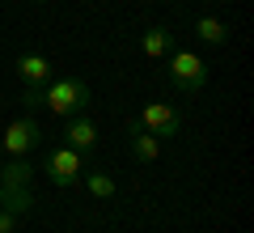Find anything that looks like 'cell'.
I'll list each match as a JSON object with an SVG mask.
<instances>
[{
  "label": "cell",
  "instance_id": "obj_11",
  "mask_svg": "<svg viewBox=\"0 0 254 233\" xmlns=\"http://www.w3.org/2000/svg\"><path fill=\"white\" fill-rule=\"evenodd\" d=\"M195 38H199V43H208V47L229 43V21H225V17H216V13H208V17L195 21Z\"/></svg>",
  "mask_w": 254,
  "mask_h": 233
},
{
  "label": "cell",
  "instance_id": "obj_7",
  "mask_svg": "<svg viewBox=\"0 0 254 233\" xmlns=\"http://www.w3.org/2000/svg\"><path fill=\"white\" fill-rule=\"evenodd\" d=\"M64 144H68V149H76V153H89V149H98V123H93L89 115H76V119H68V127H64Z\"/></svg>",
  "mask_w": 254,
  "mask_h": 233
},
{
  "label": "cell",
  "instance_id": "obj_5",
  "mask_svg": "<svg viewBox=\"0 0 254 233\" xmlns=\"http://www.w3.org/2000/svg\"><path fill=\"white\" fill-rule=\"evenodd\" d=\"M43 144V127H38L34 115H21L13 119L9 127H4V136H0V157H26L30 149H38Z\"/></svg>",
  "mask_w": 254,
  "mask_h": 233
},
{
  "label": "cell",
  "instance_id": "obj_1",
  "mask_svg": "<svg viewBox=\"0 0 254 233\" xmlns=\"http://www.w3.org/2000/svg\"><path fill=\"white\" fill-rule=\"evenodd\" d=\"M38 106L51 110L55 119H76L93 106V89L81 77H60V81L51 77L47 85H38Z\"/></svg>",
  "mask_w": 254,
  "mask_h": 233
},
{
  "label": "cell",
  "instance_id": "obj_13",
  "mask_svg": "<svg viewBox=\"0 0 254 233\" xmlns=\"http://www.w3.org/2000/svg\"><path fill=\"white\" fill-rule=\"evenodd\" d=\"M13 229H17V216L9 208H0V233H13Z\"/></svg>",
  "mask_w": 254,
  "mask_h": 233
},
{
  "label": "cell",
  "instance_id": "obj_8",
  "mask_svg": "<svg viewBox=\"0 0 254 233\" xmlns=\"http://www.w3.org/2000/svg\"><path fill=\"white\" fill-rule=\"evenodd\" d=\"M51 60L47 55H38V51H26V55H17V77H21V85H47L51 81Z\"/></svg>",
  "mask_w": 254,
  "mask_h": 233
},
{
  "label": "cell",
  "instance_id": "obj_12",
  "mask_svg": "<svg viewBox=\"0 0 254 233\" xmlns=\"http://www.w3.org/2000/svg\"><path fill=\"white\" fill-rule=\"evenodd\" d=\"M81 182H85V191H89L93 199H115V178L110 174H102V170H89V174H81Z\"/></svg>",
  "mask_w": 254,
  "mask_h": 233
},
{
  "label": "cell",
  "instance_id": "obj_9",
  "mask_svg": "<svg viewBox=\"0 0 254 233\" xmlns=\"http://www.w3.org/2000/svg\"><path fill=\"white\" fill-rule=\"evenodd\" d=\"M140 51H144L148 60H165V55L174 51V30L170 26H148L144 34H140Z\"/></svg>",
  "mask_w": 254,
  "mask_h": 233
},
{
  "label": "cell",
  "instance_id": "obj_2",
  "mask_svg": "<svg viewBox=\"0 0 254 233\" xmlns=\"http://www.w3.org/2000/svg\"><path fill=\"white\" fill-rule=\"evenodd\" d=\"M30 182H34V165H30L26 157H9V161L0 165V191H4V204H0V208H9L17 221L30 216L34 204H38Z\"/></svg>",
  "mask_w": 254,
  "mask_h": 233
},
{
  "label": "cell",
  "instance_id": "obj_4",
  "mask_svg": "<svg viewBox=\"0 0 254 233\" xmlns=\"http://www.w3.org/2000/svg\"><path fill=\"white\" fill-rule=\"evenodd\" d=\"M43 174L55 182V187H76L85 174V153L68 149V144H60V149L47 153V161H43Z\"/></svg>",
  "mask_w": 254,
  "mask_h": 233
},
{
  "label": "cell",
  "instance_id": "obj_10",
  "mask_svg": "<svg viewBox=\"0 0 254 233\" xmlns=\"http://www.w3.org/2000/svg\"><path fill=\"white\" fill-rule=\"evenodd\" d=\"M131 157H136L140 165H153L157 157H161V140H157L153 132H144V127H131Z\"/></svg>",
  "mask_w": 254,
  "mask_h": 233
},
{
  "label": "cell",
  "instance_id": "obj_6",
  "mask_svg": "<svg viewBox=\"0 0 254 233\" xmlns=\"http://www.w3.org/2000/svg\"><path fill=\"white\" fill-rule=\"evenodd\" d=\"M140 127L153 132L157 140H170V136H178L182 115L174 106H165V102H144V110H140Z\"/></svg>",
  "mask_w": 254,
  "mask_h": 233
},
{
  "label": "cell",
  "instance_id": "obj_3",
  "mask_svg": "<svg viewBox=\"0 0 254 233\" xmlns=\"http://www.w3.org/2000/svg\"><path fill=\"white\" fill-rule=\"evenodd\" d=\"M165 77H170V85L182 93V98H195V93L208 85V64L199 60L195 51H170L165 55Z\"/></svg>",
  "mask_w": 254,
  "mask_h": 233
},
{
  "label": "cell",
  "instance_id": "obj_14",
  "mask_svg": "<svg viewBox=\"0 0 254 233\" xmlns=\"http://www.w3.org/2000/svg\"><path fill=\"white\" fill-rule=\"evenodd\" d=\"M0 204H4V191H0Z\"/></svg>",
  "mask_w": 254,
  "mask_h": 233
}]
</instances>
